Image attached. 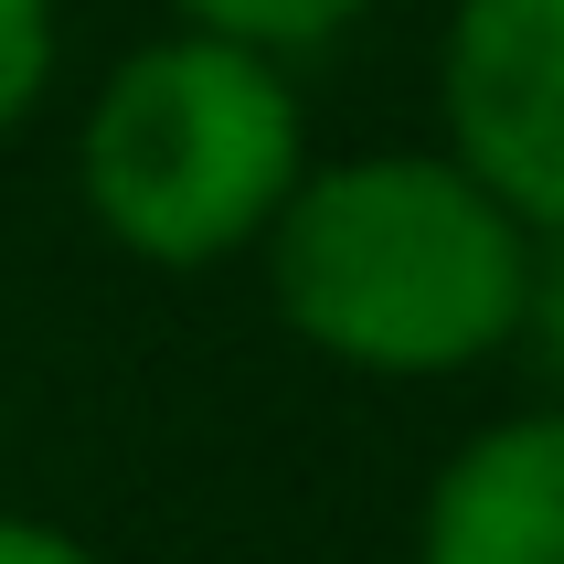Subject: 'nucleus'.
Segmentation results:
<instances>
[{"instance_id": "obj_1", "label": "nucleus", "mask_w": 564, "mask_h": 564, "mask_svg": "<svg viewBox=\"0 0 564 564\" xmlns=\"http://www.w3.org/2000/svg\"><path fill=\"white\" fill-rule=\"evenodd\" d=\"M278 310L351 373H469L522 330L533 224L469 160H341L278 203Z\"/></svg>"}, {"instance_id": "obj_2", "label": "nucleus", "mask_w": 564, "mask_h": 564, "mask_svg": "<svg viewBox=\"0 0 564 564\" xmlns=\"http://www.w3.org/2000/svg\"><path fill=\"white\" fill-rule=\"evenodd\" d=\"M299 182V107L235 32L150 43L86 118V203L150 267H214L267 235Z\"/></svg>"}, {"instance_id": "obj_3", "label": "nucleus", "mask_w": 564, "mask_h": 564, "mask_svg": "<svg viewBox=\"0 0 564 564\" xmlns=\"http://www.w3.org/2000/svg\"><path fill=\"white\" fill-rule=\"evenodd\" d=\"M447 139L533 235L564 224V0H458Z\"/></svg>"}, {"instance_id": "obj_4", "label": "nucleus", "mask_w": 564, "mask_h": 564, "mask_svg": "<svg viewBox=\"0 0 564 564\" xmlns=\"http://www.w3.org/2000/svg\"><path fill=\"white\" fill-rule=\"evenodd\" d=\"M415 564H564V405L511 415L447 458Z\"/></svg>"}, {"instance_id": "obj_5", "label": "nucleus", "mask_w": 564, "mask_h": 564, "mask_svg": "<svg viewBox=\"0 0 564 564\" xmlns=\"http://www.w3.org/2000/svg\"><path fill=\"white\" fill-rule=\"evenodd\" d=\"M203 32H235L256 54H288V43H330V32L362 11V0H182Z\"/></svg>"}, {"instance_id": "obj_6", "label": "nucleus", "mask_w": 564, "mask_h": 564, "mask_svg": "<svg viewBox=\"0 0 564 564\" xmlns=\"http://www.w3.org/2000/svg\"><path fill=\"white\" fill-rule=\"evenodd\" d=\"M43 64H54V0H0V128L43 96Z\"/></svg>"}, {"instance_id": "obj_7", "label": "nucleus", "mask_w": 564, "mask_h": 564, "mask_svg": "<svg viewBox=\"0 0 564 564\" xmlns=\"http://www.w3.org/2000/svg\"><path fill=\"white\" fill-rule=\"evenodd\" d=\"M522 330H533L543 373L564 383V224H543V246H533V278H522Z\"/></svg>"}, {"instance_id": "obj_8", "label": "nucleus", "mask_w": 564, "mask_h": 564, "mask_svg": "<svg viewBox=\"0 0 564 564\" xmlns=\"http://www.w3.org/2000/svg\"><path fill=\"white\" fill-rule=\"evenodd\" d=\"M0 564H96V554L64 543V533H43V522H11V511H0Z\"/></svg>"}]
</instances>
